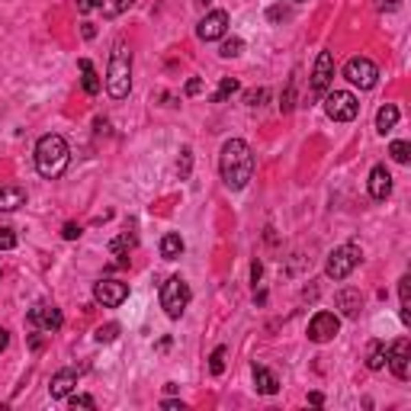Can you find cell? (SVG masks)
Instances as JSON below:
<instances>
[{
  "instance_id": "obj_18",
  "label": "cell",
  "mask_w": 411,
  "mask_h": 411,
  "mask_svg": "<svg viewBox=\"0 0 411 411\" xmlns=\"http://www.w3.org/2000/svg\"><path fill=\"white\" fill-rule=\"evenodd\" d=\"M254 386H257V392H264V395H276V392H280V379H276L267 366H254Z\"/></svg>"
},
{
  "instance_id": "obj_19",
  "label": "cell",
  "mask_w": 411,
  "mask_h": 411,
  "mask_svg": "<svg viewBox=\"0 0 411 411\" xmlns=\"http://www.w3.org/2000/svg\"><path fill=\"white\" fill-rule=\"evenodd\" d=\"M399 107H395V103H386V107H379V113H376V129H379L382 135H386V132H392V129L399 126Z\"/></svg>"
},
{
  "instance_id": "obj_31",
  "label": "cell",
  "mask_w": 411,
  "mask_h": 411,
  "mask_svg": "<svg viewBox=\"0 0 411 411\" xmlns=\"http://www.w3.org/2000/svg\"><path fill=\"white\" fill-rule=\"evenodd\" d=\"M293 107H296V78L286 84V93L280 97V109L283 113H293Z\"/></svg>"
},
{
  "instance_id": "obj_17",
  "label": "cell",
  "mask_w": 411,
  "mask_h": 411,
  "mask_svg": "<svg viewBox=\"0 0 411 411\" xmlns=\"http://www.w3.org/2000/svg\"><path fill=\"white\" fill-rule=\"evenodd\" d=\"M20 206H26V190L13 184H0V212H13Z\"/></svg>"
},
{
  "instance_id": "obj_26",
  "label": "cell",
  "mask_w": 411,
  "mask_h": 411,
  "mask_svg": "<svg viewBox=\"0 0 411 411\" xmlns=\"http://www.w3.org/2000/svg\"><path fill=\"white\" fill-rule=\"evenodd\" d=\"M389 155H392L395 164H408V161H411V145H408V142H392Z\"/></svg>"
},
{
  "instance_id": "obj_13",
  "label": "cell",
  "mask_w": 411,
  "mask_h": 411,
  "mask_svg": "<svg viewBox=\"0 0 411 411\" xmlns=\"http://www.w3.org/2000/svg\"><path fill=\"white\" fill-rule=\"evenodd\" d=\"M30 324H36L42 331H58L65 324V315L55 305H36V309H30Z\"/></svg>"
},
{
  "instance_id": "obj_33",
  "label": "cell",
  "mask_w": 411,
  "mask_h": 411,
  "mask_svg": "<svg viewBox=\"0 0 411 411\" xmlns=\"http://www.w3.org/2000/svg\"><path fill=\"white\" fill-rule=\"evenodd\" d=\"M180 164H177V170H180V177H190V164H193V151H190V148H184V151H180Z\"/></svg>"
},
{
  "instance_id": "obj_1",
  "label": "cell",
  "mask_w": 411,
  "mask_h": 411,
  "mask_svg": "<svg viewBox=\"0 0 411 411\" xmlns=\"http://www.w3.org/2000/svg\"><path fill=\"white\" fill-rule=\"evenodd\" d=\"M219 170H222V184L228 190H245L254 177V151L247 142L241 138H232L222 145V157H219Z\"/></svg>"
},
{
  "instance_id": "obj_4",
  "label": "cell",
  "mask_w": 411,
  "mask_h": 411,
  "mask_svg": "<svg viewBox=\"0 0 411 411\" xmlns=\"http://www.w3.org/2000/svg\"><path fill=\"white\" fill-rule=\"evenodd\" d=\"M190 305V286H186L184 276H170L164 286H161V309H164L167 318H180Z\"/></svg>"
},
{
  "instance_id": "obj_25",
  "label": "cell",
  "mask_w": 411,
  "mask_h": 411,
  "mask_svg": "<svg viewBox=\"0 0 411 411\" xmlns=\"http://www.w3.org/2000/svg\"><path fill=\"white\" fill-rule=\"evenodd\" d=\"M119 331H122V328H119L116 322H109V324H100L97 331H93V341L97 344H113L119 337Z\"/></svg>"
},
{
  "instance_id": "obj_15",
  "label": "cell",
  "mask_w": 411,
  "mask_h": 411,
  "mask_svg": "<svg viewBox=\"0 0 411 411\" xmlns=\"http://www.w3.org/2000/svg\"><path fill=\"white\" fill-rule=\"evenodd\" d=\"M78 389V370H58L49 382V395L52 399H68L71 392Z\"/></svg>"
},
{
  "instance_id": "obj_12",
  "label": "cell",
  "mask_w": 411,
  "mask_h": 411,
  "mask_svg": "<svg viewBox=\"0 0 411 411\" xmlns=\"http://www.w3.org/2000/svg\"><path fill=\"white\" fill-rule=\"evenodd\" d=\"M228 30V13L225 10H212V13H206L203 20H199V26H196V36L203 42H216L222 39Z\"/></svg>"
},
{
  "instance_id": "obj_45",
  "label": "cell",
  "mask_w": 411,
  "mask_h": 411,
  "mask_svg": "<svg viewBox=\"0 0 411 411\" xmlns=\"http://www.w3.org/2000/svg\"><path fill=\"white\" fill-rule=\"evenodd\" d=\"M309 401H312V405H322L324 395H322V392H312V395H309Z\"/></svg>"
},
{
  "instance_id": "obj_11",
  "label": "cell",
  "mask_w": 411,
  "mask_h": 411,
  "mask_svg": "<svg viewBox=\"0 0 411 411\" xmlns=\"http://www.w3.org/2000/svg\"><path fill=\"white\" fill-rule=\"evenodd\" d=\"M337 331H341V318L334 312H318L312 322H309V341H315V344L334 341Z\"/></svg>"
},
{
  "instance_id": "obj_24",
  "label": "cell",
  "mask_w": 411,
  "mask_h": 411,
  "mask_svg": "<svg viewBox=\"0 0 411 411\" xmlns=\"http://www.w3.org/2000/svg\"><path fill=\"white\" fill-rule=\"evenodd\" d=\"M399 296H401V322L408 324L411 322V312H408V305H411V276H401L399 280Z\"/></svg>"
},
{
  "instance_id": "obj_41",
  "label": "cell",
  "mask_w": 411,
  "mask_h": 411,
  "mask_svg": "<svg viewBox=\"0 0 411 411\" xmlns=\"http://www.w3.org/2000/svg\"><path fill=\"white\" fill-rule=\"evenodd\" d=\"M260 274H264V267H260V260H254V264H251V280L260 283Z\"/></svg>"
},
{
  "instance_id": "obj_34",
  "label": "cell",
  "mask_w": 411,
  "mask_h": 411,
  "mask_svg": "<svg viewBox=\"0 0 411 411\" xmlns=\"http://www.w3.org/2000/svg\"><path fill=\"white\" fill-rule=\"evenodd\" d=\"M264 97H267V90L254 87V90H247V93H245V103H247V107H260V100H264Z\"/></svg>"
},
{
  "instance_id": "obj_16",
  "label": "cell",
  "mask_w": 411,
  "mask_h": 411,
  "mask_svg": "<svg viewBox=\"0 0 411 411\" xmlns=\"http://www.w3.org/2000/svg\"><path fill=\"white\" fill-rule=\"evenodd\" d=\"M389 193H392V174L386 170V164H376L370 170V196L373 199H389Z\"/></svg>"
},
{
  "instance_id": "obj_8",
  "label": "cell",
  "mask_w": 411,
  "mask_h": 411,
  "mask_svg": "<svg viewBox=\"0 0 411 411\" xmlns=\"http://www.w3.org/2000/svg\"><path fill=\"white\" fill-rule=\"evenodd\" d=\"M334 80V55L331 52H318V58H315V68H312V80H309V90H312V97H324L328 87H331Z\"/></svg>"
},
{
  "instance_id": "obj_46",
  "label": "cell",
  "mask_w": 411,
  "mask_h": 411,
  "mask_svg": "<svg viewBox=\"0 0 411 411\" xmlns=\"http://www.w3.org/2000/svg\"><path fill=\"white\" fill-rule=\"evenodd\" d=\"M199 3H203V7H209V0H199Z\"/></svg>"
},
{
  "instance_id": "obj_9",
  "label": "cell",
  "mask_w": 411,
  "mask_h": 411,
  "mask_svg": "<svg viewBox=\"0 0 411 411\" xmlns=\"http://www.w3.org/2000/svg\"><path fill=\"white\" fill-rule=\"evenodd\" d=\"M93 299L103 309H116V305H122L129 299V283H122V280H100V283H93Z\"/></svg>"
},
{
  "instance_id": "obj_37",
  "label": "cell",
  "mask_w": 411,
  "mask_h": 411,
  "mask_svg": "<svg viewBox=\"0 0 411 411\" xmlns=\"http://www.w3.org/2000/svg\"><path fill=\"white\" fill-rule=\"evenodd\" d=\"M186 97H196V93H203V80L199 78H193V80H186Z\"/></svg>"
},
{
  "instance_id": "obj_42",
  "label": "cell",
  "mask_w": 411,
  "mask_h": 411,
  "mask_svg": "<svg viewBox=\"0 0 411 411\" xmlns=\"http://www.w3.org/2000/svg\"><path fill=\"white\" fill-rule=\"evenodd\" d=\"M7 344H10V331H7V328H0V353L7 351Z\"/></svg>"
},
{
  "instance_id": "obj_47",
  "label": "cell",
  "mask_w": 411,
  "mask_h": 411,
  "mask_svg": "<svg viewBox=\"0 0 411 411\" xmlns=\"http://www.w3.org/2000/svg\"><path fill=\"white\" fill-rule=\"evenodd\" d=\"M293 3H302V0H293Z\"/></svg>"
},
{
  "instance_id": "obj_44",
  "label": "cell",
  "mask_w": 411,
  "mask_h": 411,
  "mask_svg": "<svg viewBox=\"0 0 411 411\" xmlns=\"http://www.w3.org/2000/svg\"><path fill=\"white\" fill-rule=\"evenodd\" d=\"M267 16H270V20H280V16H286V10H283V7H274Z\"/></svg>"
},
{
  "instance_id": "obj_40",
  "label": "cell",
  "mask_w": 411,
  "mask_h": 411,
  "mask_svg": "<svg viewBox=\"0 0 411 411\" xmlns=\"http://www.w3.org/2000/svg\"><path fill=\"white\" fill-rule=\"evenodd\" d=\"M399 0H376V10H395Z\"/></svg>"
},
{
  "instance_id": "obj_43",
  "label": "cell",
  "mask_w": 411,
  "mask_h": 411,
  "mask_svg": "<svg viewBox=\"0 0 411 411\" xmlns=\"http://www.w3.org/2000/svg\"><path fill=\"white\" fill-rule=\"evenodd\" d=\"M84 39H93V36H97V26H93V23H84Z\"/></svg>"
},
{
  "instance_id": "obj_21",
  "label": "cell",
  "mask_w": 411,
  "mask_h": 411,
  "mask_svg": "<svg viewBox=\"0 0 411 411\" xmlns=\"http://www.w3.org/2000/svg\"><path fill=\"white\" fill-rule=\"evenodd\" d=\"M180 254H184V238L174 235V232L161 238V257H164V260H177Z\"/></svg>"
},
{
  "instance_id": "obj_3",
  "label": "cell",
  "mask_w": 411,
  "mask_h": 411,
  "mask_svg": "<svg viewBox=\"0 0 411 411\" xmlns=\"http://www.w3.org/2000/svg\"><path fill=\"white\" fill-rule=\"evenodd\" d=\"M129 90H132V52H129L126 42H119L113 49V58H109L107 93L113 100H126Z\"/></svg>"
},
{
  "instance_id": "obj_30",
  "label": "cell",
  "mask_w": 411,
  "mask_h": 411,
  "mask_svg": "<svg viewBox=\"0 0 411 411\" xmlns=\"http://www.w3.org/2000/svg\"><path fill=\"white\" fill-rule=\"evenodd\" d=\"M241 52H245V42L241 39H225L222 49H219V55H222V58H238Z\"/></svg>"
},
{
  "instance_id": "obj_32",
  "label": "cell",
  "mask_w": 411,
  "mask_h": 411,
  "mask_svg": "<svg viewBox=\"0 0 411 411\" xmlns=\"http://www.w3.org/2000/svg\"><path fill=\"white\" fill-rule=\"evenodd\" d=\"M16 247V235L13 228H0V251H13Z\"/></svg>"
},
{
  "instance_id": "obj_39",
  "label": "cell",
  "mask_w": 411,
  "mask_h": 411,
  "mask_svg": "<svg viewBox=\"0 0 411 411\" xmlns=\"http://www.w3.org/2000/svg\"><path fill=\"white\" fill-rule=\"evenodd\" d=\"M97 3H100V0H78V10H80V13H90L93 7H97Z\"/></svg>"
},
{
  "instance_id": "obj_23",
  "label": "cell",
  "mask_w": 411,
  "mask_h": 411,
  "mask_svg": "<svg viewBox=\"0 0 411 411\" xmlns=\"http://www.w3.org/2000/svg\"><path fill=\"white\" fill-rule=\"evenodd\" d=\"M103 16H119V13H126L129 7H135V0H100L97 3Z\"/></svg>"
},
{
  "instance_id": "obj_28",
  "label": "cell",
  "mask_w": 411,
  "mask_h": 411,
  "mask_svg": "<svg viewBox=\"0 0 411 411\" xmlns=\"http://www.w3.org/2000/svg\"><path fill=\"white\" fill-rule=\"evenodd\" d=\"M132 245H135V238L129 235H119V238H113V241H109V254H129V251H132Z\"/></svg>"
},
{
  "instance_id": "obj_22",
  "label": "cell",
  "mask_w": 411,
  "mask_h": 411,
  "mask_svg": "<svg viewBox=\"0 0 411 411\" xmlns=\"http://www.w3.org/2000/svg\"><path fill=\"white\" fill-rule=\"evenodd\" d=\"M366 366H370L373 373L386 366V344H382V341H373V344H370V353H366Z\"/></svg>"
},
{
  "instance_id": "obj_6",
  "label": "cell",
  "mask_w": 411,
  "mask_h": 411,
  "mask_svg": "<svg viewBox=\"0 0 411 411\" xmlns=\"http://www.w3.org/2000/svg\"><path fill=\"white\" fill-rule=\"evenodd\" d=\"M324 113H328V119H334V122H351V119H357V113H360V103H357V97L347 93V90H334V93L324 97Z\"/></svg>"
},
{
  "instance_id": "obj_5",
  "label": "cell",
  "mask_w": 411,
  "mask_h": 411,
  "mask_svg": "<svg viewBox=\"0 0 411 411\" xmlns=\"http://www.w3.org/2000/svg\"><path fill=\"white\" fill-rule=\"evenodd\" d=\"M360 247L357 245H341L334 247L331 254H328V264H324V274L331 276V280H347V276L357 270V264H360Z\"/></svg>"
},
{
  "instance_id": "obj_2",
  "label": "cell",
  "mask_w": 411,
  "mask_h": 411,
  "mask_svg": "<svg viewBox=\"0 0 411 411\" xmlns=\"http://www.w3.org/2000/svg\"><path fill=\"white\" fill-rule=\"evenodd\" d=\"M71 164V148L68 142L55 132L39 138V145H36V170H39L45 180H58Z\"/></svg>"
},
{
  "instance_id": "obj_38",
  "label": "cell",
  "mask_w": 411,
  "mask_h": 411,
  "mask_svg": "<svg viewBox=\"0 0 411 411\" xmlns=\"http://www.w3.org/2000/svg\"><path fill=\"white\" fill-rule=\"evenodd\" d=\"M161 408H164V411H184L186 405L180 399H167V401H161Z\"/></svg>"
},
{
  "instance_id": "obj_29",
  "label": "cell",
  "mask_w": 411,
  "mask_h": 411,
  "mask_svg": "<svg viewBox=\"0 0 411 411\" xmlns=\"http://www.w3.org/2000/svg\"><path fill=\"white\" fill-rule=\"evenodd\" d=\"M235 90H238V80L235 78H222V84H219V90H216V97H212V100H216V103H225V100L232 97Z\"/></svg>"
},
{
  "instance_id": "obj_36",
  "label": "cell",
  "mask_w": 411,
  "mask_h": 411,
  "mask_svg": "<svg viewBox=\"0 0 411 411\" xmlns=\"http://www.w3.org/2000/svg\"><path fill=\"white\" fill-rule=\"evenodd\" d=\"M71 408H97V401L90 399V395H74V399H71Z\"/></svg>"
},
{
  "instance_id": "obj_35",
  "label": "cell",
  "mask_w": 411,
  "mask_h": 411,
  "mask_svg": "<svg viewBox=\"0 0 411 411\" xmlns=\"http://www.w3.org/2000/svg\"><path fill=\"white\" fill-rule=\"evenodd\" d=\"M61 235H65V241H78V238H80V225H78V222H65Z\"/></svg>"
},
{
  "instance_id": "obj_10",
  "label": "cell",
  "mask_w": 411,
  "mask_h": 411,
  "mask_svg": "<svg viewBox=\"0 0 411 411\" xmlns=\"http://www.w3.org/2000/svg\"><path fill=\"white\" fill-rule=\"evenodd\" d=\"M386 363H389V370L395 373V379H401V382L408 379L411 376V344H408V337H399V341L386 351Z\"/></svg>"
},
{
  "instance_id": "obj_27",
  "label": "cell",
  "mask_w": 411,
  "mask_h": 411,
  "mask_svg": "<svg viewBox=\"0 0 411 411\" xmlns=\"http://www.w3.org/2000/svg\"><path fill=\"white\" fill-rule=\"evenodd\" d=\"M225 357H228L225 347H216V351H212V357H209V373H212V376H222V373H225Z\"/></svg>"
},
{
  "instance_id": "obj_20",
  "label": "cell",
  "mask_w": 411,
  "mask_h": 411,
  "mask_svg": "<svg viewBox=\"0 0 411 411\" xmlns=\"http://www.w3.org/2000/svg\"><path fill=\"white\" fill-rule=\"evenodd\" d=\"M80 74H84V78H80L84 90H87L90 97H97V93H100V74L93 71V65H90L87 58H80Z\"/></svg>"
},
{
  "instance_id": "obj_7",
  "label": "cell",
  "mask_w": 411,
  "mask_h": 411,
  "mask_svg": "<svg viewBox=\"0 0 411 411\" xmlns=\"http://www.w3.org/2000/svg\"><path fill=\"white\" fill-rule=\"evenodd\" d=\"M344 78L351 80L353 87H360V90H373L376 87V80H379V68L373 65L370 58H351L347 65H344Z\"/></svg>"
},
{
  "instance_id": "obj_14",
  "label": "cell",
  "mask_w": 411,
  "mask_h": 411,
  "mask_svg": "<svg viewBox=\"0 0 411 411\" xmlns=\"http://www.w3.org/2000/svg\"><path fill=\"white\" fill-rule=\"evenodd\" d=\"M334 302H337V309H341L344 318H357L360 309H363V293L360 289H353V286H344V289H337Z\"/></svg>"
}]
</instances>
